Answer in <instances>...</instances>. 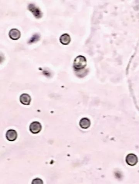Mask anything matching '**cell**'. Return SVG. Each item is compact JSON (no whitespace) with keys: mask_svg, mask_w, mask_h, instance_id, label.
I'll use <instances>...</instances> for the list:
<instances>
[{"mask_svg":"<svg viewBox=\"0 0 139 184\" xmlns=\"http://www.w3.org/2000/svg\"><path fill=\"white\" fill-rule=\"evenodd\" d=\"M87 65V60L84 57L79 55L75 58L74 63V67L75 70L83 69Z\"/></svg>","mask_w":139,"mask_h":184,"instance_id":"obj_1","label":"cell"},{"mask_svg":"<svg viewBox=\"0 0 139 184\" xmlns=\"http://www.w3.org/2000/svg\"><path fill=\"white\" fill-rule=\"evenodd\" d=\"M42 129V125L38 121L33 122L30 126V131L33 134H37L41 132Z\"/></svg>","mask_w":139,"mask_h":184,"instance_id":"obj_2","label":"cell"},{"mask_svg":"<svg viewBox=\"0 0 139 184\" xmlns=\"http://www.w3.org/2000/svg\"><path fill=\"white\" fill-rule=\"evenodd\" d=\"M126 161L128 165L130 166H134L138 162L137 156L134 153H129L126 158Z\"/></svg>","mask_w":139,"mask_h":184,"instance_id":"obj_3","label":"cell"},{"mask_svg":"<svg viewBox=\"0 0 139 184\" xmlns=\"http://www.w3.org/2000/svg\"><path fill=\"white\" fill-rule=\"evenodd\" d=\"M29 10L33 14L34 16L37 18H41L42 16V12L35 5L33 4H30L28 6Z\"/></svg>","mask_w":139,"mask_h":184,"instance_id":"obj_4","label":"cell"},{"mask_svg":"<svg viewBox=\"0 0 139 184\" xmlns=\"http://www.w3.org/2000/svg\"><path fill=\"white\" fill-rule=\"evenodd\" d=\"M17 137H18V133L16 130L10 129L7 132L6 138L8 141L10 142L15 141Z\"/></svg>","mask_w":139,"mask_h":184,"instance_id":"obj_5","label":"cell"},{"mask_svg":"<svg viewBox=\"0 0 139 184\" xmlns=\"http://www.w3.org/2000/svg\"><path fill=\"white\" fill-rule=\"evenodd\" d=\"M20 101L23 105H29L31 103V96L28 94H22L20 96Z\"/></svg>","mask_w":139,"mask_h":184,"instance_id":"obj_6","label":"cell"},{"mask_svg":"<svg viewBox=\"0 0 139 184\" xmlns=\"http://www.w3.org/2000/svg\"><path fill=\"white\" fill-rule=\"evenodd\" d=\"M9 37L13 40H17L20 38L21 32L18 29H12L9 32Z\"/></svg>","mask_w":139,"mask_h":184,"instance_id":"obj_7","label":"cell"},{"mask_svg":"<svg viewBox=\"0 0 139 184\" xmlns=\"http://www.w3.org/2000/svg\"><path fill=\"white\" fill-rule=\"evenodd\" d=\"M59 41L62 44L67 45L71 42V38L70 36L67 34H65L61 36Z\"/></svg>","mask_w":139,"mask_h":184,"instance_id":"obj_8","label":"cell"},{"mask_svg":"<svg viewBox=\"0 0 139 184\" xmlns=\"http://www.w3.org/2000/svg\"><path fill=\"white\" fill-rule=\"evenodd\" d=\"M91 124V121L89 119L86 118H84L81 119L79 122V125L83 129H87L89 128Z\"/></svg>","mask_w":139,"mask_h":184,"instance_id":"obj_9","label":"cell"},{"mask_svg":"<svg viewBox=\"0 0 139 184\" xmlns=\"http://www.w3.org/2000/svg\"><path fill=\"white\" fill-rule=\"evenodd\" d=\"M43 183V180H41V179L38 178L34 179L33 180L32 182V184H42Z\"/></svg>","mask_w":139,"mask_h":184,"instance_id":"obj_10","label":"cell"}]
</instances>
